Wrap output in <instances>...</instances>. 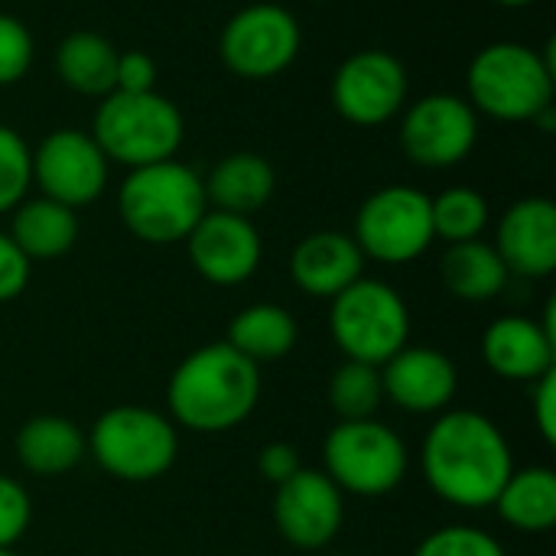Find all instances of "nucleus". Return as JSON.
I'll return each mask as SVG.
<instances>
[{
    "label": "nucleus",
    "instance_id": "72a5a7b5",
    "mask_svg": "<svg viewBox=\"0 0 556 556\" xmlns=\"http://www.w3.org/2000/svg\"><path fill=\"white\" fill-rule=\"evenodd\" d=\"M114 91H156V62L143 49L121 52Z\"/></svg>",
    "mask_w": 556,
    "mask_h": 556
},
{
    "label": "nucleus",
    "instance_id": "f03ea898",
    "mask_svg": "<svg viewBox=\"0 0 556 556\" xmlns=\"http://www.w3.org/2000/svg\"><path fill=\"white\" fill-rule=\"evenodd\" d=\"M257 401L261 368L228 342H212L186 355L166 384L169 420L202 437L241 427Z\"/></svg>",
    "mask_w": 556,
    "mask_h": 556
},
{
    "label": "nucleus",
    "instance_id": "f3484780",
    "mask_svg": "<svg viewBox=\"0 0 556 556\" xmlns=\"http://www.w3.org/2000/svg\"><path fill=\"white\" fill-rule=\"evenodd\" d=\"M384 401L407 414H443L459 391V371L450 355L427 345H404L381 365Z\"/></svg>",
    "mask_w": 556,
    "mask_h": 556
},
{
    "label": "nucleus",
    "instance_id": "aec40b11",
    "mask_svg": "<svg viewBox=\"0 0 556 556\" xmlns=\"http://www.w3.org/2000/svg\"><path fill=\"white\" fill-rule=\"evenodd\" d=\"M202 186H205L208 208L251 218L274 199L277 173L267 156L238 150V153H228L225 160H218L212 166V173L202 179Z\"/></svg>",
    "mask_w": 556,
    "mask_h": 556
},
{
    "label": "nucleus",
    "instance_id": "f257e3e1",
    "mask_svg": "<svg viewBox=\"0 0 556 556\" xmlns=\"http://www.w3.org/2000/svg\"><path fill=\"white\" fill-rule=\"evenodd\" d=\"M424 479L437 498L463 511H485L515 472L505 433L479 410H443L424 437Z\"/></svg>",
    "mask_w": 556,
    "mask_h": 556
},
{
    "label": "nucleus",
    "instance_id": "6ab92c4d",
    "mask_svg": "<svg viewBox=\"0 0 556 556\" xmlns=\"http://www.w3.org/2000/svg\"><path fill=\"white\" fill-rule=\"evenodd\" d=\"M365 270V254L345 231H313L290 254V280L316 300H332Z\"/></svg>",
    "mask_w": 556,
    "mask_h": 556
},
{
    "label": "nucleus",
    "instance_id": "423d86ee",
    "mask_svg": "<svg viewBox=\"0 0 556 556\" xmlns=\"http://www.w3.org/2000/svg\"><path fill=\"white\" fill-rule=\"evenodd\" d=\"M85 440L91 459L108 476L130 485L163 479L179 456L176 424L166 414L137 404L104 410Z\"/></svg>",
    "mask_w": 556,
    "mask_h": 556
},
{
    "label": "nucleus",
    "instance_id": "4be33fe9",
    "mask_svg": "<svg viewBox=\"0 0 556 556\" xmlns=\"http://www.w3.org/2000/svg\"><path fill=\"white\" fill-rule=\"evenodd\" d=\"M7 235L29 261H55L75 248L78 218L72 208H65L46 195H36V199H23L13 208Z\"/></svg>",
    "mask_w": 556,
    "mask_h": 556
},
{
    "label": "nucleus",
    "instance_id": "6e6552de",
    "mask_svg": "<svg viewBox=\"0 0 556 556\" xmlns=\"http://www.w3.org/2000/svg\"><path fill=\"white\" fill-rule=\"evenodd\" d=\"M326 476L345 495L381 498L391 495L410 466L407 443L381 420H339L323 443Z\"/></svg>",
    "mask_w": 556,
    "mask_h": 556
},
{
    "label": "nucleus",
    "instance_id": "20e7f679",
    "mask_svg": "<svg viewBox=\"0 0 556 556\" xmlns=\"http://www.w3.org/2000/svg\"><path fill=\"white\" fill-rule=\"evenodd\" d=\"M117 212L143 244H179L208 212L202 176L179 160L137 166L117 189Z\"/></svg>",
    "mask_w": 556,
    "mask_h": 556
},
{
    "label": "nucleus",
    "instance_id": "7c9ffc66",
    "mask_svg": "<svg viewBox=\"0 0 556 556\" xmlns=\"http://www.w3.org/2000/svg\"><path fill=\"white\" fill-rule=\"evenodd\" d=\"M33 55H36V46H33V33L26 29V23L10 13H0V88L16 85L29 72Z\"/></svg>",
    "mask_w": 556,
    "mask_h": 556
},
{
    "label": "nucleus",
    "instance_id": "cd10ccee",
    "mask_svg": "<svg viewBox=\"0 0 556 556\" xmlns=\"http://www.w3.org/2000/svg\"><path fill=\"white\" fill-rule=\"evenodd\" d=\"M329 404L339 420H371L384 404L381 368L365 362H342L329 381Z\"/></svg>",
    "mask_w": 556,
    "mask_h": 556
},
{
    "label": "nucleus",
    "instance_id": "c756f323",
    "mask_svg": "<svg viewBox=\"0 0 556 556\" xmlns=\"http://www.w3.org/2000/svg\"><path fill=\"white\" fill-rule=\"evenodd\" d=\"M414 556H508L505 547L489 534L472 525H446L430 531Z\"/></svg>",
    "mask_w": 556,
    "mask_h": 556
},
{
    "label": "nucleus",
    "instance_id": "f8f14e48",
    "mask_svg": "<svg viewBox=\"0 0 556 556\" xmlns=\"http://www.w3.org/2000/svg\"><path fill=\"white\" fill-rule=\"evenodd\" d=\"M407 68L388 49H358L332 75V104L355 127H381L407 108Z\"/></svg>",
    "mask_w": 556,
    "mask_h": 556
},
{
    "label": "nucleus",
    "instance_id": "f704fd0d",
    "mask_svg": "<svg viewBox=\"0 0 556 556\" xmlns=\"http://www.w3.org/2000/svg\"><path fill=\"white\" fill-rule=\"evenodd\" d=\"M303 469V463H300V453H296V446H290V443H267L261 453H257V472H261V479L267 482V485H283L287 479H293L296 472Z\"/></svg>",
    "mask_w": 556,
    "mask_h": 556
},
{
    "label": "nucleus",
    "instance_id": "dca6fc26",
    "mask_svg": "<svg viewBox=\"0 0 556 556\" xmlns=\"http://www.w3.org/2000/svg\"><path fill=\"white\" fill-rule=\"evenodd\" d=\"M554 300L544 309V319L531 316H502L482 336V358L492 375L502 381L534 384L556 362V326Z\"/></svg>",
    "mask_w": 556,
    "mask_h": 556
},
{
    "label": "nucleus",
    "instance_id": "2f4dec72",
    "mask_svg": "<svg viewBox=\"0 0 556 556\" xmlns=\"http://www.w3.org/2000/svg\"><path fill=\"white\" fill-rule=\"evenodd\" d=\"M33 521V502L20 482L0 476V551H13Z\"/></svg>",
    "mask_w": 556,
    "mask_h": 556
},
{
    "label": "nucleus",
    "instance_id": "7ed1b4c3",
    "mask_svg": "<svg viewBox=\"0 0 556 556\" xmlns=\"http://www.w3.org/2000/svg\"><path fill=\"white\" fill-rule=\"evenodd\" d=\"M554 46L538 52L534 46L502 39L476 52L466 72V101L476 114L525 124L554 108Z\"/></svg>",
    "mask_w": 556,
    "mask_h": 556
},
{
    "label": "nucleus",
    "instance_id": "473e14b6",
    "mask_svg": "<svg viewBox=\"0 0 556 556\" xmlns=\"http://www.w3.org/2000/svg\"><path fill=\"white\" fill-rule=\"evenodd\" d=\"M33 261L13 244L7 231H0V303L16 300L29 287Z\"/></svg>",
    "mask_w": 556,
    "mask_h": 556
},
{
    "label": "nucleus",
    "instance_id": "bb28decb",
    "mask_svg": "<svg viewBox=\"0 0 556 556\" xmlns=\"http://www.w3.org/2000/svg\"><path fill=\"white\" fill-rule=\"evenodd\" d=\"M430 218H433V238H443L446 244L476 241L489 228V202L482 192L469 186H453L443 189L437 199H430Z\"/></svg>",
    "mask_w": 556,
    "mask_h": 556
},
{
    "label": "nucleus",
    "instance_id": "ddd939ff",
    "mask_svg": "<svg viewBox=\"0 0 556 556\" xmlns=\"http://www.w3.org/2000/svg\"><path fill=\"white\" fill-rule=\"evenodd\" d=\"M108 156L88 130L62 127L42 137L33 153V182L65 208H85L108 189Z\"/></svg>",
    "mask_w": 556,
    "mask_h": 556
},
{
    "label": "nucleus",
    "instance_id": "c9c22d12",
    "mask_svg": "<svg viewBox=\"0 0 556 556\" xmlns=\"http://www.w3.org/2000/svg\"><path fill=\"white\" fill-rule=\"evenodd\" d=\"M531 414H534V424H538V433L544 437L547 446L556 443V368L547 371L541 381L531 384Z\"/></svg>",
    "mask_w": 556,
    "mask_h": 556
},
{
    "label": "nucleus",
    "instance_id": "393cba45",
    "mask_svg": "<svg viewBox=\"0 0 556 556\" xmlns=\"http://www.w3.org/2000/svg\"><path fill=\"white\" fill-rule=\"evenodd\" d=\"M492 508L521 534L551 531L556 525V472L547 466L515 469Z\"/></svg>",
    "mask_w": 556,
    "mask_h": 556
},
{
    "label": "nucleus",
    "instance_id": "1a4fd4ad",
    "mask_svg": "<svg viewBox=\"0 0 556 556\" xmlns=\"http://www.w3.org/2000/svg\"><path fill=\"white\" fill-rule=\"evenodd\" d=\"M355 244L378 264H410L427 254L433 238L430 195L414 186L371 192L355 215Z\"/></svg>",
    "mask_w": 556,
    "mask_h": 556
},
{
    "label": "nucleus",
    "instance_id": "c85d7f7f",
    "mask_svg": "<svg viewBox=\"0 0 556 556\" xmlns=\"http://www.w3.org/2000/svg\"><path fill=\"white\" fill-rule=\"evenodd\" d=\"M33 186V150L7 124H0V215L13 212Z\"/></svg>",
    "mask_w": 556,
    "mask_h": 556
},
{
    "label": "nucleus",
    "instance_id": "4c0bfd02",
    "mask_svg": "<svg viewBox=\"0 0 556 556\" xmlns=\"http://www.w3.org/2000/svg\"><path fill=\"white\" fill-rule=\"evenodd\" d=\"M0 556H20V554H13V551H0Z\"/></svg>",
    "mask_w": 556,
    "mask_h": 556
},
{
    "label": "nucleus",
    "instance_id": "b1692460",
    "mask_svg": "<svg viewBox=\"0 0 556 556\" xmlns=\"http://www.w3.org/2000/svg\"><path fill=\"white\" fill-rule=\"evenodd\" d=\"M443 287L463 300V303H489L495 300L508 283V267L502 264L495 244H485L482 238L450 244L440 261Z\"/></svg>",
    "mask_w": 556,
    "mask_h": 556
},
{
    "label": "nucleus",
    "instance_id": "9b49d317",
    "mask_svg": "<svg viewBox=\"0 0 556 556\" xmlns=\"http://www.w3.org/2000/svg\"><path fill=\"white\" fill-rule=\"evenodd\" d=\"M479 140V114L463 94L433 91L401 111V147L427 169L463 163Z\"/></svg>",
    "mask_w": 556,
    "mask_h": 556
},
{
    "label": "nucleus",
    "instance_id": "0eeeda50",
    "mask_svg": "<svg viewBox=\"0 0 556 556\" xmlns=\"http://www.w3.org/2000/svg\"><path fill=\"white\" fill-rule=\"evenodd\" d=\"M329 303V332L349 362L381 368L410 339V309L384 280L358 277Z\"/></svg>",
    "mask_w": 556,
    "mask_h": 556
},
{
    "label": "nucleus",
    "instance_id": "39448f33",
    "mask_svg": "<svg viewBox=\"0 0 556 556\" xmlns=\"http://www.w3.org/2000/svg\"><path fill=\"white\" fill-rule=\"evenodd\" d=\"M91 137L108 163L137 169L176 160L186 124L179 108L160 91H111L94 111Z\"/></svg>",
    "mask_w": 556,
    "mask_h": 556
},
{
    "label": "nucleus",
    "instance_id": "a878e982",
    "mask_svg": "<svg viewBox=\"0 0 556 556\" xmlns=\"http://www.w3.org/2000/svg\"><path fill=\"white\" fill-rule=\"evenodd\" d=\"M296 339H300V326L290 309L277 303H254L231 319L225 342L244 358H251L254 365H261V362L287 358L296 349Z\"/></svg>",
    "mask_w": 556,
    "mask_h": 556
},
{
    "label": "nucleus",
    "instance_id": "9d476101",
    "mask_svg": "<svg viewBox=\"0 0 556 556\" xmlns=\"http://www.w3.org/2000/svg\"><path fill=\"white\" fill-rule=\"evenodd\" d=\"M300 46V23L280 3H251L238 10L218 36L225 68L244 81L277 78L296 62Z\"/></svg>",
    "mask_w": 556,
    "mask_h": 556
},
{
    "label": "nucleus",
    "instance_id": "e433bc0d",
    "mask_svg": "<svg viewBox=\"0 0 556 556\" xmlns=\"http://www.w3.org/2000/svg\"><path fill=\"white\" fill-rule=\"evenodd\" d=\"M495 3H502V7H531L534 0H495Z\"/></svg>",
    "mask_w": 556,
    "mask_h": 556
},
{
    "label": "nucleus",
    "instance_id": "a211bd4d",
    "mask_svg": "<svg viewBox=\"0 0 556 556\" xmlns=\"http://www.w3.org/2000/svg\"><path fill=\"white\" fill-rule=\"evenodd\" d=\"M495 251L508 274L544 280L556 270V205L544 195L518 199L495 228Z\"/></svg>",
    "mask_w": 556,
    "mask_h": 556
},
{
    "label": "nucleus",
    "instance_id": "4468645a",
    "mask_svg": "<svg viewBox=\"0 0 556 556\" xmlns=\"http://www.w3.org/2000/svg\"><path fill=\"white\" fill-rule=\"evenodd\" d=\"M274 525L296 551H323L345 525V495L326 472L300 469L293 479L277 485Z\"/></svg>",
    "mask_w": 556,
    "mask_h": 556
},
{
    "label": "nucleus",
    "instance_id": "2eb2a0df",
    "mask_svg": "<svg viewBox=\"0 0 556 556\" xmlns=\"http://www.w3.org/2000/svg\"><path fill=\"white\" fill-rule=\"evenodd\" d=\"M186 251L202 280L215 287H238L261 267V235L251 218L208 208L186 238Z\"/></svg>",
    "mask_w": 556,
    "mask_h": 556
},
{
    "label": "nucleus",
    "instance_id": "412c9836",
    "mask_svg": "<svg viewBox=\"0 0 556 556\" xmlns=\"http://www.w3.org/2000/svg\"><path fill=\"white\" fill-rule=\"evenodd\" d=\"M88 453V440L78 424L68 417L42 414L20 427L16 433V459L26 472L52 479L72 472Z\"/></svg>",
    "mask_w": 556,
    "mask_h": 556
},
{
    "label": "nucleus",
    "instance_id": "5701e85b",
    "mask_svg": "<svg viewBox=\"0 0 556 556\" xmlns=\"http://www.w3.org/2000/svg\"><path fill=\"white\" fill-rule=\"evenodd\" d=\"M117 55L121 49L108 36L91 29H75L55 46V75L75 94L104 98L114 91Z\"/></svg>",
    "mask_w": 556,
    "mask_h": 556
}]
</instances>
